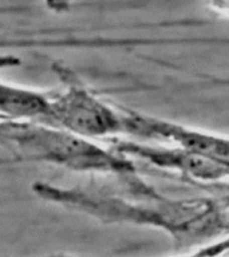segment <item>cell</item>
I'll list each match as a JSON object with an SVG mask.
<instances>
[{
	"instance_id": "6da1fadb",
	"label": "cell",
	"mask_w": 229,
	"mask_h": 257,
	"mask_svg": "<svg viewBox=\"0 0 229 257\" xmlns=\"http://www.w3.org/2000/svg\"><path fill=\"white\" fill-rule=\"evenodd\" d=\"M0 146L20 162H47L74 172L107 173L120 177L137 176L132 158L114 148H102L63 128L34 119L0 114Z\"/></svg>"
},
{
	"instance_id": "7a4b0ae2",
	"label": "cell",
	"mask_w": 229,
	"mask_h": 257,
	"mask_svg": "<svg viewBox=\"0 0 229 257\" xmlns=\"http://www.w3.org/2000/svg\"><path fill=\"white\" fill-rule=\"evenodd\" d=\"M63 90L50 95L43 122L87 140L128 136V119L122 106H111L94 95L71 68L52 64Z\"/></svg>"
},
{
	"instance_id": "3957f363",
	"label": "cell",
	"mask_w": 229,
	"mask_h": 257,
	"mask_svg": "<svg viewBox=\"0 0 229 257\" xmlns=\"http://www.w3.org/2000/svg\"><path fill=\"white\" fill-rule=\"evenodd\" d=\"M125 111L129 137L178 146L229 166V137L145 115L128 107H125Z\"/></svg>"
},
{
	"instance_id": "277c9868",
	"label": "cell",
	"mask_w": 229,
	"mask_h": 257,
	"mask_svg": "<svg viewBox=\"0 0 229 257\" xmlns=\"http://www.w3.org/2000/svg\"><path fill=\"white\" fill-rule=\"evenodd\" d=\"M111 148L129 158L145 161L157 169L176 172L192 180L217 182L229 178V166L206 158L198 153L168 144H146L144 141L112 138Z\"/></svg>"
},
{
	"instance_id": "5b68a950",
	"label": "cell",
	"mask_w": 229,
	"mask_h": 257,
	"mask_svg": "<svg viewBox=\"0 0 229 257\" xmlns=\"http://www.w3.org/2000/svg\"><path fill=\"white\" fill-rule=\"evenodd\" d=\"M22 60L12 55L0 56V68L18 66ZM50 95L44 92L0 82V114L14 118L40 120L48 107Z\"/></svg>"
},
{
	"instance_id": "8992f818",
	"label": "cell",
	"mask_w": 229,
	"mask_h": 257,
	"mask_svg": "<svg viewBox=\"0 0 229 257\" xmlns=\"http://www.w3.org/2000/svg\"><path fill=\"white\" fill-rule=\"evenodd\" d=\"M208 2L217 11L229 14V0H208Z\"/></svg>"
}]
</instances>
